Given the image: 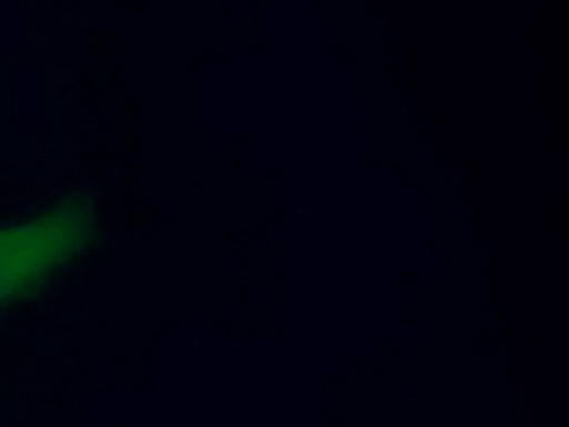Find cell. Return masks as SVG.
Masks as SVG:
<instances>
[{"instance_id": "cell-1", "label": "cell", "mask_w": 569, "mask_h": 427, "mask_svg": "<svg viewBox=\"0 0 569 427\" xmlns=\"http://www.w3.org/2000/svg\"><path fill=\"white\" fill-rule=\"evenodd\" d=\"M78 240L80 216L67 205L29 220L0 222V307L33 296Z\"/></svg>"}]
</instances>
